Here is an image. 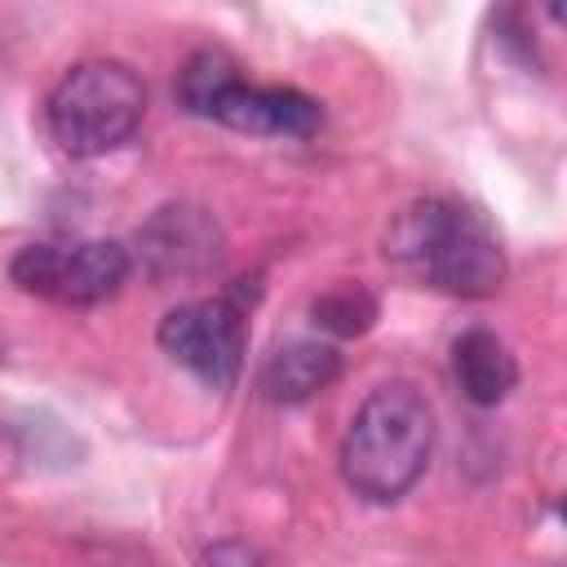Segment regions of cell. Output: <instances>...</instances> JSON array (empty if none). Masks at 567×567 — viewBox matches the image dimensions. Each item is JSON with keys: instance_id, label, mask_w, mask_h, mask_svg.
<instances>
[{"instance_id": "obj_3", "label": "cell", "mask_w": 567, "mask_h": 567, "mask_svg": "<svg viewBox=\"0 0 567 567\" xmlns=\"http://www.w3.org/2000/svg\"><path fill=\"white\" fill-rule=\"evenodd\" d=\"M177 102L190 115L261 137H310L323 124V106L310 93L284 84H248L239 80V66L221 49H199L182 66Z\"/></svg>"}, {"instance_id": "obj_1", "label": "cell", "mask_w": 567, "mask_h": 567, "mask_svg": "<svg viewBox=\"0 0 567 567\" xmlns=\"http://www.w3.org/2000/svg\"><path fill=\"white\" fill-rule=\"evenodd\" d=\"M434 452V412L408 381L377 385L341 439V478L354 496L390 505L416 487Z\"/></svg>"}, {"instance_id": "obj_8", "label": "cell", "mask_w": 567, "mask_h": 567, "mask_svg": "<svg viewBox=\"0 0 567 567\" xmlns=\"http://www.w3.org/2000/svg\"><path fill=\"white\" fill-rule=\"evenodd\" d=\"M452 372L470 403L496 408L518 385V359L492 328H465L452 341Z\"/></svg>"}, {"instance_id": "obj_11", "label": "cell", "mask_w": 567, "mask_h": 567, "mask_svg": "<svg viewBox=\"0 0 567 567\" xmlns=\"http://www.w3.org/2000/svg\"><path fill=\"white\" fill-rule=\"evenodd\" d=\"M204 567H261V558L239 540H221L204 554Z\"/></svg>"}, {"instance_id": "obj_2", "label": "cell", "mask_w": 567, "mask_h": 567, "mask_svg": "<svg viewBox=\"0 0 567 567\" xmlns=\"http://www.w3.org/2000/svg\"><path fill=\"white\" fill-rule=\"evenodd\" d=\"M385 257L447 297H492L505 279L501 239L478 213L452 199H416L403 208L385 230Z\"/></svg>"}, {"instance_id": "obj_7", "label": "cell", "mask_w": 567, "mask_h": 567, "mask_svg": "<svg viewBox=\"0 0 567 567\" xmlns=\"http://www.w3.org/2000/svg\"><path fill=\"white\" fill-rule=\"evenodd\" d=\"M137 248H142V266L151 270V279H186V275L217 266L221 230L204 208L168 204L137 230Z\"/></svg>"}, {"instance_id": "obj_9", "label": "cell", "mask_w": 567, "mask_h": 567, "mask_svg": "<svg viewBox=\"0 0 567 567\" xmlns=\"http://www.w3.org/2000/svg\"><path fill=\"white\" fill-rule=\"evenodd\" d=\"M341 372V354L328 341H288L279 346L261 368V390L275 403H306L319 390H328Z\"/></svg>"}, {"instance_id": "obj_4", "label": "cell", "mask_w": 567, "mask_h": 567, "mask_svg": "<svg viewBox=\"0 0 567 567\" xmlns=\"http://www.w3.org/2000/svg\"><path fill=\"white\" fill-rule=\"evenodd\" d=\"M44 115H49V137L66 155L93 159V155L124 146L137 133L146 115V89L133 66L93 58V62L71 66L53 84Z\"/></svg>"}, {"instance_id": "obj_10", "label": "cell", "mask_w": 567, "mask_h": 567, "mask_svg": "<svg viewBox=\"0 0 567 567\" xmlns=\"http://www.w3.org/2000/svg\"><path fill=\"white\" fill-rule=\"evenodd\" d=\"M310 315H315V323H319L323 332H332V337H359V332H368L372 319H377V297H372L363 284L341 279V284H332L328 292H319V297L310 301Z\"/></svg>"}, {"instance_id": "obj_5", "label": "cell", "mask_w": 567, "mask_h": 567, "mask_svg": "<svg viewBox=\"0 0 567 567\" xmlns=\"http://www.w3.org/2000/svg\"><path fill=\"white\" fill-rule=\"evenodd\" d=\"M128 248L115 239H84L71 248L58 244H27L9 261V279L31 292L49 297L58 306H97L120 292L128 279Z\"/></svg>"}, {"instance_id": "obj_6", "label": "cell", "mask_w": 567, "mask_h": 567, "mask_svg": "<svg viewBox=\"0 0 567 567\" xmlns=\"http://www.w3.org/2000/svg\"><path fill=\"white\" fill-rule=\"evenodd\" d=\"M248 310H244V288L208 301H186L159 319V346L168 359L190 368L204 385L230 390L244 368V346H248Z\"/></svg>"}]
</instances>
